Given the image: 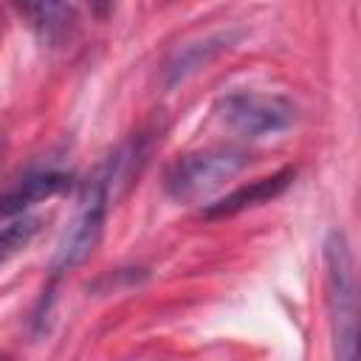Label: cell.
<instances>
[{"mask_svg": "<svg viewBox=\"0 0 361 361\" xmlns=\"http://www.w3.org/2000/svg\"><path fill=\"white\" fill-rule=\"evenodd\" d=\"M217 116L226 127L237 130L240 135L259 138L288 130L296 121V104L285 96H268V93H228L217 102Z\"/></svg>", "mask_w": 361, "mask_h": 361, "instance_id": "cell-4", "label": "cell"}, {"mask_svg": "<svg viewBox=\"0 0 361 361\" xmlns=\"http://www.w3.org/2000/svg\"><path fill=\"white\" fill-rule=\"evenodd\" d=\"M293 178H296V169H293V166H285V169H279V172H274V175H268V178L251 180L248 186H240V189H234L231 195H226L223 200L212 203V206L206 209V217H212V220H214V217H231V214H237V212H243V209L268 203V200H274L276 195H282V192L293 183Z\"/></svg>", "mask_w": 361, "mask_h": 361, "instance_id": "cell-6", "label": "cell"}, {"mask_svg": "<svg viewBox=\"0 0 361 361\" xmlns=\"http://www.w3.org/2000/svg\"><path fill=\"white\" fill-rule=\"evenodd\" d=\"M226 42V37L220 39H206V42H197V45H186L172 62H169V82H178V79H186L192 71H197L200 65H206Z\"/></svg>", "mask_w": 361, "mask_h": 361, "instance_id": "cell-8", "label": "cell"}, {"mask_svg": "<svg viewBox=\"0 0 361 361\" xmlns=\"http://www.w3.org/2000/svg\"><path fill=\"white\" fill-rule=\"evenodd\" d=\"M39 231V217H17L6 228H0V265L8 262L14 254H20L34 234Z\"/></svg>", "mask_w": 361, "mask_h": 361, "instance_id": "cell-9", "label": "cell"}, {"mask_svg": "<svg viewBox=\"0 0 361 361\" xmlns=\"http://www.w3.org/2000/svg\"><path fill=\"white\" fill-rule=\"evenodd\" d=\"M324 302L333 330V353L341 361L355 358L358 344V285L350 243L341 231L324 240Z\"/></svg>", "mask_w": 361, "mask_h": 361, "instance_id": "cell-1", "label": "cell"}, {"mask_svg": "<svg viewBox=\"0 0 361 361\" xmlns=\"http://www.w3.org/2000/svg\"><path fill=\"white\" fill-rule=\"evenodd\" d=\"M107 200H110V172L102 169L99 175H93L79 197V209L73 214V220L68 223L56 254H54V274H65L76 265H82L93 248L102 240V228H104V214H107Z\"/></svg>", "mask_w": 361, "mask_h": 361, "instance_id": "cell-3", "label": "cell"}, {"mask_svg": "<svg viewBox=\"0 0 361 361\" xmlns=\"http://www.w3.org/2000/svg\"><path fill=\"white\" fill-rule=\"evenodd\" d=\"M245 164H248V155L234 147L189 152L169 166L166 192L178 203H197L212 192H217L226 180H231Z\"/></svg>", "mask_w": 361, "mask_h": 361, "instance_id": "cell-2", "label": "cell"}, {"mask_svg": "<svg viewBox=\"0 0 361 361\" xmlns=\"http://www.w3.org/2000/svg\"><path fill=\"white\" fill-rule=\"evenodd\" d=\"M11 6L45 45H65L76 31V11L68 0H11Z\"/></svg>", "mask_w": 361, "mask_h": 361, "instance_id": "cell-5", "label": "cell"}, {"mask_svg": "<svg viewBox=\"0 0 361 361\" xmlns=\"http://www.w3.org/2000/svg\"><path fill=\"white\" fill-rule=\"evenodd\" d=\"M68 180H71L68 175H62V172H51V169H48V172H37V175L23 178L14 189H8V192L0 195V217L23 214L31 203L45 200V197L56 195L59 189H65Z\"/></svg>", "mask_w": 361, "mask_h": 361, "instance_id": "cell-7", "label": "cell"}, {"mask_svg": "<svg viewBox=\"0 0 361 361\" xmlns=\"http://www.w3.org/2000/svg\"><path fill=\"white\" fill-rule=\"evenodd\" d=\"M87 3H90L93 14H96L99 20H107L110 11H113V3H116V0H87Z\"/></svg>", "mask_w": 361, "mask_h": 361, "instance_id": "cell-10", "label": "cell"}]
</instances>
